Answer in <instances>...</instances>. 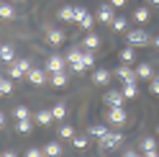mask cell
I'll list each match as a JSON object with an SVG mask.
<instances>
[{
	"instance_id": "obj_1",
	"label": "cell",
	"mask_w": 159,
	"mask_h": 157,
	"mask_svg": "<svg viewBox=\"0 0 159 157\" xmlns=\"http://www.w3.org/2000/svg\"><path fill=\"white\" fill-rule=\"evenodd\" d=\"M64 57H67V67H69L72 72L82 75V72L87 70V67H85V62H82V49H80V46H72Z\"/></svg>"
},
{
	"instance_id": "obj_2",
	"label": "cell",
	"mask_w": 159,
	"mask_h": 157,
	"mask_svg": "<svg viewBox=\"0 0 159 157\" xmlns=\"http://www.w3.org/2000/svg\"><path fill=\"white\" fill-rule=\"evenodd\" d=\"M59 21H64V23H77L80 18L85 16V8H80V5H64V8H59Z\"/></svg>"
},
{
	"instance_id": "obj_3",
	"label": "cell",
	"mask_w": 159,
	"mask_h": 157,
	"mask_svg": "<svg viewBox=\"0 0 159 157\" xmlns=\"http://www.w3.org/2000/svg\"><path fill=\"white\" fill-rule=\"evenodd\" d=\"M98 144H100V150H103V152L118 150V147L123 144V134H121V131H108L105 136H100V139H98Z\"/></svg>"
},
{
	"instance_id": "obj_4",
	"label": "cell",
	"mask_w": 159,
	"mask_h": 157,
	"mask_svg": "<svg viewBox=\"0 0 159 157\" xmlns=\"http://www.w3.org/2000/svg\"><path fill=\"white\" fill-rule=\"evenodd\" d=\"M105 119L108 124H113V126H121L128 121V111L123 108V106H108V111H105Z\"/></svg>"
},
{
	"instance_id": "obj_5",
	"label": "cell",
	"mask_w": 159,
	"mask_h": 157,
	"mask_svg": "<svg viewBox=\"0 0 159 157\" xmlns=\"http://www.w3.org/2000/svg\"><path fill=\"white\" fill-rule=\"evenodd\" d=\"M126 41L131 46H146V44H152V36L144 28H134V31H126Z\"/></svg>"
},
{
	"instance_id": "obj_6",
	"label": "cell",
	"mask_w": 159,
	"mask_h": 157,
	"mask_svg": "<svg viewBox=\"0 0 159 157\" xmlns=\"http://www.w3.org/2000/svg\"><path fill=\"white\" fill-rule=\"evenodd\" d=\"M113 75H116L121 83H139V75H136V70H131V64H128V62H121V64L113 70Z\"/></svg>"
},
{
	"instance_id": "obj_7",
	"label": "cell",
	"mask_w": 159,
	"mask_h": 157,
	"mask_svg": "<svg viewBox=\"0 0 159 157\" xmlns=\"http://www.w3.org/2000/svg\"><path fill=\"white\" fill-rule=\"evenodd\" d=\"M28 70H31V62H28L26 57H21V59L11 62V70H8V75H11L13 80H21V77H26Z\"/></svg>"
},
{
	"instance_id": "obj_8",
	"label": "cell",
	"mask_w": 159,
	"mask_h": 157,
	"mask_svg": "<svg viewBox=\"0 0 159 157\" xmlns=\"http://www.w3.org/2000/svg\"><path fill=\"white\" fill-rule=\"evenodd\" d=\"M59 70H67V57L62 54H52L46 59V72L52 75V72H59Z\"/></svg>"
},
{
	"instance_id": "obj_9",
	"label": "cell",
	"mask_w": 159,
	"mask_h": 157,
	"mask_svg": "<svg viewBox=\"0 0 159 157\" xmlns=\"http://www.w3.org/2000/svg\"><path fill=\"white\" fill-rule=\"evenodd\" d=\"M26 77H28V83H31V85H44L49 80V72L41 70V67H31V70L26 72Z\"/></svg>"
},
{
	"instance_id": "obj_10",
	"label": "cell",
	"mask_w": 159,
	"mask_h": 157,
	"mask_svg": "<svg viewBox=\"0 0 159 157\" xmlns=\"http://www.w3.org/2000/svg\"><path fill=\"white\" fill-rule=\"evenodd\" d=\"M116 18V8L111 3H103L100 8H98V21H103V23H111Z\"/></svg>"
},
{
	"instance_id": "obj_11",
	"label": "cell",
	"mask_w": 159,
	"mask_h": 157,
	"mask_svg": "<svg viewBox=\"0 0 159 157\" xmlns=\"http://www.w3.org/2000/svg\"><path fill=\"white\" fill-rule=\"evenodd\" d=\"M49 83H52L54 88H64V85L69 83V75H67V70H59V72H52V75H49Z\"/></svg>"
},
{
	"instance_id": "obj_12",
	"label": "cell",
	"mask_w": 159,
	"mask_h": 157,
	"mask_svg": "<svg viewBox=\"0 0 159 157\" xmlns=\"http://www.w3.org/2000/svg\"><path fill=\"white\" fill-rule=\"evenodd\" d=\"M141 152H144L146 157H157V155H159V150H157V139H154V136H146V139L141 142Z\"/></svg>"
},
{
	"instance_id": "obj_13",
	"label": "cell",
	"mask_w": 159,
	"mask_h": 157,
	"mask_svg": "<svg viewBox=\"0 0 159 157\" xmlns=\"http://www.w3.org/2000/svg\"><path fill=\"white\" fill-rule=\"evenodd\" d=\"M103 101H105V106H123L126 98H123V93H121V90H108Z\"/></svg>"
},
{
	"instance_id": "obj_14",
	"label": "cell",
	"mask_w": 159,
	"mask_h": 157,
	"mask_svg": "<svg viewBox=\"0 0 159 157\" xmlns=\"http://www.w3.org/2000/svg\"><path fill=\"white\" fill-rule=\"evenodd\" d=\"M111 77H113V72H108V70H103V67H98V70L93 72V83H95V85H108V83H111Z\"/></svg>"
},
{
	"instance_id": "obj_15",
	"label": "cell",
	"mask_w": 159,
	"mask_h": 157,
	"mask_svg": "<svg viewBox=\"0 0 159 157\" xmlns=\"http://www.w3.org/2000/svg\"><path fill=\"white\" fill-rule=\"evenodd\" d=\"M34 121H36L39 126H49V124L54 121V116H52V108H49V111H46V108L36 111V113H34Z\"/></svg>"
},
{
	"instance_id": "obj_16",
	"label": "cell",
	"mask_w": 159,
	"mask_h": 157,
	"mask_svg": "<svg viewBox=\"0 0 159 157\" xmlns=\"http://www.w3.org/2000/svg\"><path fill=\"white\" fill-rule=\"evenodd\" d=\"M0 62H16V49L11 44H0Z\"/></svg>"
},
{
	"instance_id": "obj_17",
	"label": "cell",
	"mask_w": 159,
	"mask_h": 157,
	"mask_svg": "<svg viewBox=\"0 0 159 157\" xmlns=\"http://www.w3.org/2000/svg\"><path fill=\"white\" fill-rule=\"evenodd\" d=\"M136 75H139V80H152L154 70H152V64H149V62H141V64L136 67Z\"/></svg>"
},
{
	"instance_id": "obj_18",
	"label": "cell",
	"mask_w": 159,
	"mask_h": 157,
	"mask_svg": "<svg viewBox=\"0 0 159 157\" xmlns=\"http://www.w3.org/2000/svg\"><path fill=\"white\" fill-rule=\"evenodd\" d=\"M46 41L52 44V46H59V44L64 41V31H59V28H52V31L46 34Z\"/></svg>"
},
{
	"instance_id": "obj_19",
	"label": "cell",
	"mask_w": 159,
	"mask_h": 157,
	"mask_svg": "<svg viewBox=\"0 0 159 157\" xmlns=\"http://www.w3.org/2000/svg\"><path fill=\"white\" fill-rule=\"evenodd\" d=\"M82 46H85V49H93V52H95V49L100 46V36H98V34H93V31H87V36H85Z\"/></svg>"
},
{
	"instance_id": "obj_20",
	"label": "cell",
	"mask_w": 159,
	"mask_h": 157,
	"mask_svg": "<svg viewBox=\"0 0 159 157\" xmlns=\"http://www.w3.org/2000/svg\"><path fill=\"white\" fill-rule=\"evenodd\" d=\"M11 93H13V77L3 75L0 77V95H11Z\"/></svg>"
},
{
	"instance_id": "obj_21",
	"label": "cell",
	"mask_w": 159,
	"mask_h": 157,
	"mask_svg": "<svg viewBox=\"0 0 159 157\" xmlns=\"http://www.w3.org/2000/svg\"><path fill=\"white\" fill-rule=\"evenodd\" d=\"M118 54H121V62H128V64H131V62L136 59V46H131V44H128V46H123Z\"/></svg>"
},
{
	"instance_id": "obj_22",
	"label": "cell",
	"mask_w": 159,
	"mask_h": 157,
	"mask_svg": "<svg viewBox=\"0 0 159 157\" xmlns=\"http://www.w3.org/2000/svg\"><path fill=\"white\" fill-rule=\"evenodd\" d=\"M111 28H113V31H116V34H123V31H126V28H128V21H126V18H123V16H116V18H113V21H111Z\"/></svg>"
},
{
	"instance_id": "obj_23",
	"label": "cell",
	"mask_w": 159,
	"mask_h": 157,
	"mask_svg": "<svg viewBox=\"0 0 159 157\" xmlns=\"http://www.w3.org/2000/svg\"><path fill=\"white\" fill-rule=\"evenodd\" d=\"M16 129L21 131V134H31V131H34V121H31V116H28V119H18Z\"/></svg>"
},
{
	"instance_id": "obj_24",
	"label": "cell",
	"mask_w": 159,
	"mask_h": 157,
	"mask_svg": "<svg viewBox=\"0 0 159 157\" xmlns=\"http://www.w3.org/2000/svg\"><path fill=\"white\" fill-rule=\"evenodd\" d=\"M108 131H111V129H108L105 124H93L90 126V136H93V139H100V136H105Z\"/></svg>"
},
{
	"instance_id": "obj_25",
	"label": "cell",
	"mask_w": 159,
	"mask_h": 157,
	"mask_svg": "<svg viewBox=\"0 0 159 157\" xmlns=\"http://www.w3.org/2000/svg\"><path fill=\"white\" fill-rule=\"evenodd\" d=\"M0 18H5V21L16 18V8H13L11 3H0Z\"/></svg>"
},
{
	"instance_id": "obj_26",
	"label": "cell",
	"mask_w": 159,
	"mask_h": 157,
	"mask_svg": "<svg viewBox=\"0 0 159 157\" xmlns=\"http://www.w3.org/2000/svg\"><path fill=\"white\" fill-rule=\"evenodd\" d=\"M77 23H80V28H82V31H90V28H93V23H95V16L85 11V16H82V18H80V21H77Z\"/></svg>"
},
{
	"instance_id": "obj_27",
	"label": "cell",
	"mask_w": 159,
	"mask_h": 157,
	"mask_svg": "<svg viewBox=\"0 0 159 157\" xmlns=\"http://www.w3.org/2000/svg\"><path fill=\"white\" fill-rule=\"evenodd\" d=\"M52 116H54V121H62L64 116H67V106L64 103H54L52 106Z\"/></svg>"
},
{
	"instance_id": "obj_28",
	"label": "cell",
	"mask_w": 159,
	"mask_h": 157,
	"mask_svg": "<svg viewBox=\"0 0 159 157\" xmlns=\"http://www.w3.org/2000/svg\"><path fill=\"white\" fill-rule=\"evenodd\" d=\"M134 21L136 23H146L149 21V8H144V5L136 8V11H134Z\"/></svg>"
},
{
	"instance_id": "obj_29",
	"label": "cell",
	"mask_w": 159,
	"mask_h": 157,
	"mask_svg": "<svg viewBox=\"0 0 159 157\" xmlns=\"http://www.w3.org/2000/svg\"><path fill=\"white\" fill-rule=\"evenodd\" d=\"M123 98H136V93H139V88H136V83H123Z\"/></svg>"
},
{
	"instance_id": "obj_30",
	"label": "cell",
	"mask_w": 159,
	"mask_h": 157,
	"mask_svg": "<svg viewBox=\"0 0 159 157\" xmlns=\"http://www.w3.org/2000/svg\"><path fill=\"white\" fill-rule=\"evenodd\" d=\"M44 155H62V144H59V142H49L46 147H44Z\"/></svg>"
},
{
	"instance_id": "obj_31",
	"label": "cell",
	"mask_w": 159,
	"mask_h": 157,
	"mask_svg": "<svg viewBox=\"0 0 159 157\" xmlns=\"http://www.w3.org/2000/svg\"><path fill=\"white\" fill-rule=\"evenodd\" d=\"M82 62H85L87 70H90V67L95 64V54H93V49H82Z\"/></svg>"
},
{
	"instance_id": "obj_32",
	"label": "cell",
	"mask_w": 159,
	"mask_h": 157,
	"mask_svg": "<svg viewBox=\"0 0 159 157\" xmlns=\"http://www.w3.org/2000/svg\"><path fill=\"white\" fill-rule=\"evenodd\" d=\"M72 136H75V129L69 124H64L62 129H59V139H72Z\"/></svg>"
},
{
	"instance_id": "obj_33",
	"label": "cell",
	"mask_w": 159,
	"mask_h": 157,
	"mask_svg": "<svg viewBox=\"0 0 159 157\" xmlns=\"http://www.w3.org/2000/svg\"><path fill=\"white\" fill-rule=\"evenodd\" d=\"M72 144L77 147V150H85V147L90 144V136H72Z\"/></svg>"
},
{
	"instance_id": "obj_34",
	"label": "cell",
	"mask_w": 159,
	"mask_h": 157,
	"mask_svg": "<svg viewBox=\"0 0 159 157\" xmlns=\"http://www.w3.org/2000/svg\"><path fill=\"white\" fill-rule=\"evenodd\" d=\"M13 116H16V121H18V119H28L31 113H28L26 106H16V108H13Z\"/></svg>"
},
{
	"instance_id": "obj_35",
	"label": "cell",
	"mask_w": 159,
	"mask_h": 157,
	"mask_svg": "<svg viewBox=\"0 0 159 157\" xmlns=\"http://www.w3.org/2000/svg\"><path fill=\"white\" fill-rule=\"evenodd\" d=\"M149 93L159 95V75H152V80H149Z\"/></svg>"
},
{
	"instance_id": "obj_36",
	"label": "cell",
	"mask_w": 159,
	"mask_h": 157,
	"mask_svg": "<svg viewBox=\"0 0 159 157\" xmlns=\"http://www.w3.org/2000/svg\"><path fill=\"white\" fill-rule=\"evenodd\" d=\"M26 155H28V157H41V155H44V150H39V147H28Z\"/></svg>"
},
{
	"instance_id": "obj_37",
	"label": "cell",
	"mask_w": 159,
	"mask_h": 157,
	"mask_svg": "<svg viewBox=\"0 0 159 157\" xmlns=\"http://www.w3.org/2000/svg\"><path fill=\"white\" fill-rule=\"evenodd\" d=\"M111 5L118 11V8H123V5H126V0H111Z\"/></svg>"
},
{
	"instance_id": "obj_38",
	"label": "cell",
	"mask_w": 159,
	"mask_h": 157,
	"mask_svg": "<svg viewBox=\"0 0 159 157\" xmlns=\"http://www.w3.org/2000/svg\"><path fill=\"white\" fill-rule=\"evenodd\" d=\"M152 44H154V46L159 49V36H154V39H152Z\"/></svg>"
},
{
	"instance_id": "obj_39",
	"label": "cell",
	"mask_w": 159,
	"mask_h": 157,
	"mask_svg": "<svg viewBox=\"0 0 159 157\" xmlns=\"http://www.w3.org/2000/svg\"><path fill=\"white\" fill-rule=\"evenodd\" d=\"M3 124H5V113L0 111V126H3Z\"/></svg>"
},
{
	"instance_id": "obj_40",
	"label": "cell",
	"mask_w": 159,
	"mask_h": 157,
	"mask_svg": "<svg viewBox=\"0 0 159 157\" xmlns=\"http://www.w3.org/2000/svg\"><path fill=\"white\" fill-rule=\"evenodd\" d=\"M149 3H152V5H159V0H149Z\"/></svg>"
},
{
	"instance_id": "obj_41",
	"label": "cell",
	"mask_w": 159,
	"mask_h": 157,
	"mask_svg": "<svg viewBox=\"0 0 159 157\" xmlns=\"http://www.w3.org/2000/svg\"><path fill=\"white\" fill-rule=\"evenodd\" d=\"M157 134H159V124H157Z\"/></svg>"
},
{
	"instance_id": "obj_42",
	"label": "cell",
	"mask_w": 159,
	"mask_h": 157,
	"mask_svg": "<svg viewBox=\"0 0 159 157\" xmlns=\"http://www.w3.org/2000/svg\"><path fill=\"white\" fill-rule=\"evenodd\" d=\"M16 3H21V0H16Z\"/></svg>"
},
{
	"instance_id": "obj_43",
	"label": "cell",
	"mask_w": 159,
	"mask_h": 157,
	"mask_svg": "<svg viewBox=\"0 0 159 157\" xmlns=\"http://www.w3.org/2000/svg\"><path fill=\"white\" fill-rule=\"evenodd\" d=\"M0 77H3V72H0Z\"/></svg>"
},
{
	"instance_id": "obj_44",
	"label": "cell",
	"mask_w": 159,
	"mask_h": 157,
	"mask_svg": "<svg viewBox=\"0 0 159 157\" xmlns=\"http://www.w3.org/2000/svg\"><path fill=\"white\" fill-rule=\"evenodd\" d=\"M0 98H3V95H0Z\"/></svg>"
}]
</instances>
